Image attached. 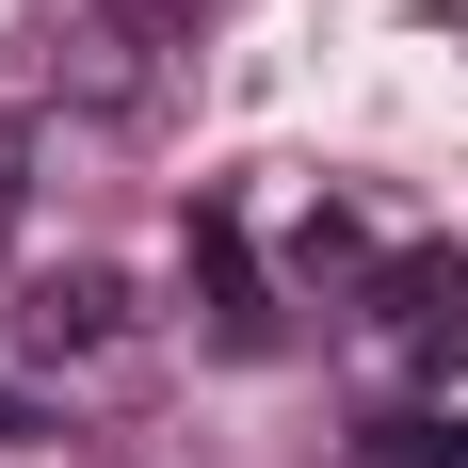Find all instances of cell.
Listing matches in <instances>:
<instances>
[{
    "mask_svg": "<svg viewBox=\"0 0 468 468\" xmlns=\"http://www.w3.org/2000/svg\"><path fill=\"white\" fill-rule=\"evenodd\" d=\"M0 242H16V130H0Z\"/></svg>",
    "mask_w": 468,
    "mask_h": 468,
    "instance_id": "obj_4",
    "label": "cell"
},
{
    "mask_svg": "<svg viewBox=\"0 0 468 468\" xmlns=\"http://www.w3.org/2000/svg\"><path fill=\"white\" fill-rule=\"evenodd\" d=\"M372 324L404 356H468V259H372Z\"/></svg>",
    "mask_w": 468,
    "mask_h": 468,
    "instance_id": "obj_2",
    "label": "cell"
},
{
    "mask_svg": "<svg viewBox=\"0 0 468 468\" xmlns=\"http://www.w3.org/2000/svg\"><path fill=\"white\" fill-rule=\"evenodd\" d=\"M113 339H130V275L65 259V275H33L16 307H0V372H33V388H48V372H97Z\"/></svg>",
    "mask_w": 468,
    "mask_h": 468,
    "instance_id": "obj_1",
    "label": "cell"
},
{
    "mask_svg": "<svg viewBox=\"0 0 468 468\" xmlns=\"http://www.w3.org/2000/svg\"><path fill=\"white\" fill-rule=\"evenodd\" d=\"M33 436H65V404H48L33 372H0V452H33Z\"/></svg>",
    "mask_w": 468,
    "mask_h": 468,
    "instance_id": "obj_3",
    "label": "cell"
},
{
    "mask_svg": "<svg viewBox=\"0 0 468 468\" xmlns=\"http://www.w3.org/2000/svg\"><path fill=\"white\" fill-rule=\"evenodd\" d=\"M145 16H178V0H145Z\"/></svg>",
    "mask_w": 468,
    "mask_h": 468,
    "instance_id": "obj_5",
    "label": "cell"
}]
</instances>
